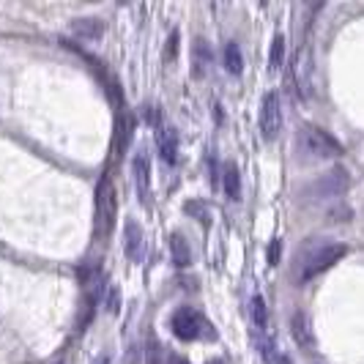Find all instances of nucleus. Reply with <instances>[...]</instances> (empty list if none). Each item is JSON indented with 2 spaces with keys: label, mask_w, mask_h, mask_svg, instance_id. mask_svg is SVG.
Returning <instances> with one entry per match:
<instances>
[{
  "label": "nucleus",
  "mask_w": 364,
  "mask_h": 364,
  "mask_svg": "<svg viewBox=\"0 0 364 364\" xmlns=\"http://www.w3.org/2000/svg\"><path fill=\"white\" fill-rule=\"evenodd\" d=\"M269 266H277L279 263V257H282V241L279 238H272V244H269Z\"/></svg>",
  "instance_id": "21"
},
{
  "label": "nucleus",
  "mask_w": 364,
  "mask_h": 364,
  "mask_svg": "<svg viewBox=\"0 0 364 364\" xmlns=\"http://www.w3.org/2000/svg\"><path fill=\"white\" fill-rule=\"evenodd\" d=\"M252 315H255L257 328H266V323H269V310H266V301L260 296L252 299Z\"/></svg>",
  "instance_id": "18"
},
{
  "label": "nucleus",
  "mask_w": 364,
  "mask_h": 364,
  "mask_svg": "<svg viewBox=\"0 0 364 364\" xmlns=\"http://www.w3.org/2000/svg\"><path fill=\"white\" fill-rule=\"evenodd\" d=\"M176 53H178V33H173V36H170V41H167V50H164V55H167L170 60L176 58Z\"/></svg>",
  "instance_id": "22"
},
{
  "label": "nucleus",
  "mask_w": 364,
  "mask_h": 364,
  "mask_svg": "<svg viewBox=\"0 0 364 364\" xmlns=\"http://www.w3.org/2000/svg\"><path fill=\"white\" fill-rule=\"evenodd\" d=\"M282 129V109H279V96L269 91L263 96V107H260V134L266 143H274L277 134Z\"/></svg>",
  "instance_id": "6"
},
{
  "label": "nucleus",
  "mask_w": 364,
  "mask_h": 364,
  "mask_svg": "<svg viewBox=\"0 0 364 364\" xmlns=\"http://www.w3.org/2000/svg\"><path fill=\"white\" fill-rule=\"evenodd\" d=\"M208 364H222V362H208Z\"/></svg>",
  "instance_id": "24"
},
{
  "label": "nucleus",
  "mask_w": 364,
  "mask_h": 364,
  "mask_svg": "<svg viewBox=\"0 0 364 364\" xmlns=\"http://www.w3.org/2000/svg\"><path fill=\"white\" fill-rule=\"evenodd\" d=\"M291 334H293V340H296V346L307 348V350L315 348V328H312V321L307 312H301V310L293 312Z\"/></svg>",
  "instance_id": "8"
},
{
  "label": "nucleus",
  "mask_w": 364,
  "mask_h": 364,
  "mask_svg": "<svg viewBox=\"0 0 364 364\" xmlns=\"http://www.w3.org/2000/svg\"><path fill=\"white\" fill-rule=\"evenodd\" d=\"M192 60H195L192 74H195L198 80L205 77V69H208V63H211V50H208V44H205V38H198V41L192 44Z\"/></svg>",
  "instance_id": "13"
},
{
  "label": "nucleus",
  "mask_w": 364,
  "mask_h": 364,
  "mask_svg": "<svg viewBox=\"0 0 364 364\" xmlns=\"http://www.w3.org/2000/svg\"><path fill=\"white\" fill-rule=\"evenodd\" d=\"M282 60H285V38L277 33V36L272 38V50H269V69L277 72V69L282 66Z\"/></svg>",
  "instance_id": "17"
},
{
  "label": "nucleus",
  "mask_w": 364,
  "mask_h": 364,
  "mask_svg": "<svg viewBox=\"0 0 364 364\" xmlns=\"http://www.w3.org/2000/svg\"><path fill=\"white\" fill-rule=\"evenodd\" d=\"M115 217H118V198L109 178H102L96 186V230L102 236H109L115 228Z\"/></svg>",
  "instance_id": "5"
},
{
  "label": "nucleus",
  "mask_w": 364,
  "mask_h": 364,
  "mask_svg": "<svg viewBox=\"0 0 364 364\" xmlns=\"http://www.w3.org/2000/svg\"><path fill=\"white\" fill-rule=\"evenodd\" d=\"M348 255L346 244H326L323 250H315L310 255L301 260V272H299V282L307 285L310 279L321 277L323 272H328L331 266H337L343 257Z\"/></svg>",
  "instance_id": "2"
},
{
  "label": "nucleus",
  "mask_w": 364,
  "mask_h": 364,
  "mask_svg": "<svg viewBox=\"0 0 364 364\" xmlns=\"http://www.w3.org/2000/svg\"><path fill=\"white\" fill-rule=\"evenodd\" d=\"M350 219H353V208H348V205L328 211V222H350Z\"/></svg>",
  "instance_id": "20"
},
{
  "label": "nucleus",
  "mask_w": 364,
  "mask_h": 364,
  "mask_svg": "<svg viewBox=\"0 0 364 364\" xmlns=\"http://www.w3.org/2000/svg\"><path fill=\"white\" fill-rule=\"evenodd\" d=\"M151 167H148V159L143 154L134 156V178H137V192H140V200L146 203L151 200Z\"/></svg>",
  "instance_id": "11"
},
{
  "label": "nucleus",
  "mask_w": 364,
  "mask_h": 364,
  "mask_svg": "<svg viewBox=\"0 0 364 364\" xmlns=\"http://www.w3.org/2000/svg\"><path fill=\"white\" fill-rule=\"evenodd\" d=\"M74 36L85 38V41H96V38L105 33V22L96 17H80L72 22Z\"/></svg>",
  "instance_id": "10"
},
{
  "label": "nucleus",
  "mask_w": 364,
  "mask_h": 364,
  "mask_svg": "<svg viewBox=\"0 0 364 364\" xmlns=\"http://www.w3.org/2000/svg\"><path fill=\"white\" fill-rule=\"evenodd\" d=\"M156 143H159V154L167 164H176L178 162V134L176 129L167 127L162 118L156 121Z\"/></svg>",
  "instance_id": "7"
},
{
  "label": "nucleus",
  "mask_w": 364,
  "mask_h": 364,
  "mask_svg": "<svg viewBox=\"0 0 364 364\" xmlns=\"http://www.w3.org/2000/svg\"><path fill=\"white\" fill-rule=\"evenodd\" d=\"M348 186H350V173L346 167H331L328 173H323L321 178H315L307 189V198L315 203L321 200H331V198H340L346 195Z\"/></svg>",
  "instance_id": "4"
},
{
  "label": "nucleus",
  "mask_w": 364,
  "mask_h": 364,
  "mask_svg": "<svg viewBox=\"0 0 364 364\" xmlns=\"http://www.w3.org/2000/svg\"><path fill=\"white\" fill-rule=\"evenodd\" d=\"M170 255H173V263L178 269H186L192 263V250H189V244H186V238L181 233H173L170 236Z\"/></svg>",
  "instance_id": "12"
},
{
  "label": "nucleus",
  "mask_w": 364,
  "mask_h": 364,
  "mask_svg": "<svg viewBox=\"0 0 364 364\" xmlns=\"http://www.w3.org/2000/svg\"><path fill=\"white\" fill-rule=\"evenodd\" d=\"M222 178H225V195H228V200H238L241 198V176H238L236 164L233 162L225 164Z\"/></svg>",
  "instance_id": "14"
},
{
  "label": "nucleus",
  "mask_w": 364,
  "mask_h": 364,
  "mask_svg": "<svg viewBox=\"0 0 364 364\" xmlns=\"http://www.w3.org/2000/svg\"><path fill=\"white\" fill-rule=\"evenodd\" d=\"M140 247H143V228L137 222H127V238H124V250L129 257L140 255Z\"/></svg>",
  "instance_id": "15"
},
{
  "label": "nucleus",
  "mask_w": 364,
  "mask_h": 364,
  "mask_svg": "<svg viewBox=\"0 0 364 364\" xmlns=\"http://www.w3.org/2000/svg\"><path fill=\"white\" fill-rule=\"evenodd\" d=\"M186 211L198 219V222L208 225V217H211V214H208V205H203V203H186Z\"/></svg>",
  "instance_id": "19"
},
{
  "label": "nucleus",
  "mask_w": 364,
  "mask_h": 364,
  "mask_svg": "<svg viewBox=\"0 0 364 364\" xmlns=\"http://www.w3.org/2000/svg\"><path fill=\"white\" fill-rule=\"evenodd\" d=\"M164 364H189L183 356H176V353H164Z\"/></svg>",
  "instance_id": "23"
},
{
  "label": "nucleus",
  "mask_w": 364,
  "mask_h": 364,
  "mask_svg": "<svg viewBox=\"0 0 364 364\" xmlns=\"http://www.w3.org/2000/svg\"><path fill=\"white\" fill-rule=\"evenodd\" d=\"M296 85H299V91L301 96H310L312 91V53L310 50H301V53L296 55Z\"/></svg>",
  "instance_id": "9"
},
{
  "label": "nucleus",
  "mask_w": 364,
  "mask_h": 364,
  "mask_svg": "<svg viewBox=\"0 0 364 364\" xmlns=\"http://www.w3.org/2000/svg\"><path fill=\"white\" fill-rule=\"evenodd\" d=\"M173 334L183 340V343H195V340H203V337H214V328L208 326V321L203 318L198 310L192 307H181L173 315Z\"/></svg>",
  "instance_id": "3"
},
{
  "label": "nucleus",
  "mask_w": 364,
  "mask_h": 364,
  "mask_svg": "<svg viewBox=\"0 0 364 364\" xmlns=\"http://www.w3.org/2000/svg\"><path fill=\"white\" fill-rule=\"evenodd\" d=\"M225 69L230 74H241L244 72V58H241V50H238V44H228L225 47Z\"/></svg>",
  "instance_id": "16"
},
{
  "label": "nucleus",
  "mask_w": 364,
  "mask_h": 364,
  "mask_svg": "<svg viewBox=\"0 0 364 364\" xmlns=\"http://www.w3.org/2000/svg\"><path fill=\"white\" fill-rule=\"evenodd\" d=\"M296 140H299V148H301L310 159H337V156H343V146L328 134L326 129L301 127Z\"/></svg>",
  "instance_id": "1"
}]
</instances>
